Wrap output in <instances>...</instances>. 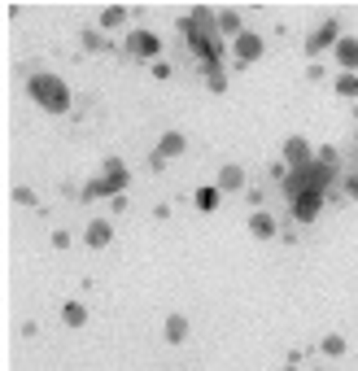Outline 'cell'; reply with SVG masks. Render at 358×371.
<instances>
[{"label": "cell", "mask_w": 358, "mask_h": 371, "mask_svg": "<svg viewBox=\"0 0 358 371\" xmlns=\"http://www.w3.org/2000/svg\"><path fill=\"white\" fill-rule=\"evenodd\" d=\"M127 18H132V9H123V5H109V9L101 13V26H105V31H114V26H123Z\"/></svg>", "instance_id": "44dd1931"}, {"label": "cell", "mask_w": 358, "mask_h": 371, "mask_svg": "<svg viewBox=\"0 0 358 371\" xmlns=\"http://www.w3.org/2000/svg\"><path fill=\"white\" fill-rule=\"evenodd\" d=\"M323 210V192H302V197H293V219L297 223H315Z\"/></svg>", "instance_id": "9c48e42d"}, {"label": "cell", "mask_w": 358, "mask_h": 371, "mask_svg": "<svg viewBox=\"0 0 358 371\" xmlns=\"http://www.w3.org/2000/svg\"><path fill=\"white\" fill-rule=\"evenodd\" d=\"M332 53H336V61H341V70L358 74V40H354V35H341V44L332 48Z\"/></svg>", "instance_id": "7c38bea8"}, {"label": "cell", "mask_w": 358, "mask_h": 371, "mask_svg": "<svg viewBox=\"0 0 358 371\" xmlns=\"http://www.w3.org/2000/svg\"><path fill=\"white\" fill-rule=\"evenodd\" d=\"M232 53H236L240 66H254V61H263L267 44H263V35H258V31H240V35L232 40Z\"/></svg>", "instance_id": "5b68a950"}, {"label": "cell", "mask_w": 358, "mask_h": 371, "mask_svg": "<svg viewBox=\"0 0 358 371\" xmlns=\"http://www.w3.org/2000/svg\"><path fill=\"white\" fill-rule=\"evenodd\" d=\"M157 53H162V40L153 35V31H132V35H127V57L157 61Z\"/></svg>", "instance_id": "ba28073f"}, {"label": "cell", "mask_w": 358, "mask_h": 371, "mask_svg": "<svg viewBox=\"0 0 358 371\" xmlns=\"http://www.w3.org/2000/svg\"><path fill=\"white\" fill-rule=\"evenodd\" d=\"M26 92H31V101H36L44 114H66L70 109V88L61 84L57 74H48V70H36L26 79Z\"/></svg>", "instance_id": "7a4b0ae2"}, {"label": "cell", "mask_w": 358, "mask_h": 371, "mask_svg": "<svg viewBox=\"0 0 358 371\" xmlns=\"http://www.w3.org/2000/svg\"><path fill=\"white\" fill-rule=\"evenodd\" d=\"M192 201H197V210H201V214H215V210H219V201H223V192H219V184H205V188H197V192H192Z\"/></svg>", "instance_id": "9a60e30c"}, {"label": "cell", "mask_w": 358, "mask_h": 371, "mask_svg": "<svg viewBox=\"0 0 358 371\" xmlns=\"http://www.w3.org/2000/svg\"><path fill=\"white\" fill-rule=\"evenodd\" d=\"M332 88H336V96H350V101H354V96H358V74L341 70V74L332 79Z\"/></svg>", "instance_id": "d6986e66"}, {"label": "cell", "mask_w": 358, "mask_h": 371, "mask_svg": "<svg viewBox=\"0 0 358 371\" xmlns=\"http://www.w3.org/2000/svg\"><path fill=\"white\" fill-rule=\"evenodd\" d=\"M315 162H323L328 171H336V166H341V153L332 149V144H323V149H315Z\"/></svg>", "instance_id": "603a6c76"}, {"label": "cell", "mask_w": 358, "mask_h": 371, "mask_svg": "<svg viewBox=\"0 0 358 371\" xmlns=\"http://www.w3.org/2000/svg\"><path fill=\"white\" fill-rule=\"evenodd\" d=\"M61 324H66V328H84L88 324V306L84 301H66V306H61Z\"/></svg>", "instance_id": "e0dca14e"}, {"label": "cell", "mask_w": 358, "mask_h": 371, "mask_svg": "<svg viewBox=\"0 0 358 371\" xmlns=\"http://www.w3.org/2000/svg\"><path fill=\"white\" fill-rule=\"evenodd\" d=\"M275 232H280V228H275V219L267 214V210H254V214H249V236H258V240H275Z\"/></svg>", "instance_id": "4fadbf2b"}, {"label": "cell", "mask_w": 358, "mask_h": 371, "mask_svg": "<svg viewBox=\"0 0 358 371\" xmlns=\"http://www.w3.org/2000/svg\"><path fill=\"white\" fill-rule=\"evenodd\" d=\"M215 13L210 9H188L184 18H179V31L188 35V48L205 61V70H223V40L215 35Z\"/></svg>", "instance_id": "6da1fadb"}, {"label": "cell", "mask_w": 358, "mask_h": 371, "mask_svg": "<svg viewBox=\"0 0 358 371\" xmlns=\"http://www.w3.org/2000/svg\"><path fill=\"white\" fill-rule=\"evenodd\" d=\"M205 88L215 92V96H223V92H227V74H223V70H205Z\"/></svg>", "instance_id": "cb8c5ba5"}, {"label": "cell", "mask_w": 358, "mask_h": 371, "mask_svg": "<svg viewBox=\"0 0 358 371\" xmlns=\"http://www.w3.org/2000/svg\"><path fill=\"white\" fill-rule=\"evenodd\" d=\"M345 192H350V197L358 201V175H350V180H345Z\"/></svg>", "instance_id": "83f0119b"}, {"label": "cell", "mask_w": 358, "mask_h": 371, "mask_svg": "<svg viewBox=\"0 0 358 371\" xmlns=\"http://www.w3.org/2000/svg\"><path fill=\"white\" fill-rule=\"evenodd\" d=\"M79 35H84V48H88V53H101V48H105V35H101V31H96V26L79 31Z\"/></svg>", "instance_id": "7402d4cb"}, {"label": "cell", "mask_w": 358, "mask_h": 371, "mask_svg": "<svg viewBox=\"0 0 358 371\" xmlns=\"http://www.w3.org/2000/svg\"><path fill=\"white\" fill-rule=\"evenodd\" d=\"M240 188H245V171H240L236 162H227L219 171V192H240Z\"/></svg>", "instance_id": "2e32d148"}, {"label": "cell", "mask_w": 358, "mask_h": 371, "mask_svg": "<svg viewBox=\"0 0 358 371\" xmlns=\"http://www.w3.org/2000/svg\"><path fill=\"white\" fill-rule=\"evenodd\" d=\"M109 240H114V223H109V219H92L88 232H84V245H88V249H105Z\"/></svg>", "instance_id": "30bf717a"}, {"label": "cell", "mask_w": 358, "mask_h": 371, "mask_svg": "<svg viewBox=\"0 0 358 371\" xmlns=\"http://www.w3.org/2000/svg\"><path fill=\"white\" fill-rule=\"evenodd\" d=\"M53 249H70V232H66V228L53 232Z\"/></svg>", "instance_id": "484cf974"}, {"label": "cell", "mask_w": 358, "mask_h": 371, "mask_svg": "<svg viewBox=\"0 0 358 371\" xmlns=\"http://www.w3.org/2000/svg\"><path fill=\"white\" fill-rule=\"evenodd\" d=\"M332 175H336V171H328L323 162H311V166L284 175V192H288V197H302V192H328Z\"/></svg>", "instance_id": "3957f363"}, {"label": "cell", "mask_w": 358, "mask_h": 371, "mask_svg": "<svg viewBox=\"0 0 358 371\" xmlns=\"http://www.w3.org/2000/svg\"><path fill=\"white\" fill-rule=\"evenodd\" d=\"M13 201H18V205H31V210H40V197H36V192H31V188H13Z\"/></svg>", "instance_id": "d4e9b609"}, {"label": "cell", "mask_w": 358, "mask_h": 371, "mask_svg": "<svg viewBox=\"0 0 358 371\" xmlns=\"http://www.w3.org/2000/svg\"><path fill=\"white\" fill-rule=\"evenodd\" d=\"M184 149H188V136H184V132H166V136L157 140V149H153V153L162 157V162H171V157H179Z\"/></svg>", "instance_id": "8fae6325"}, {"label": "cell", "mask_w": 358, "mask_h": 371, "mask_svg": "<svg viewBox=\"0 0 358 371\" xmlns=\"http://www.w3.org/2000/svg\"><path fill=\"white\" fill-rule=\"evenodd\" d=\"M162 336H166L171 345H184V341H188V315H166V324H162Z\"/></svg>", "instance_id": "5bb4252c"}, {"label": "cell", "mask_w": 358, "mask_h": 371, "mask_svg": "<svg viewBox=\"0 0 358 371\" xmlns=\"http://www.w3.org/2000/svg\"><path fill=\"white\" fill-rule=\"evenodd\" d=\"M319 349L328 354V358H341V354H345L350 345H345V336H341V332H328V336H323V341H319Z\"/></svg>", "instance_id": "ffe728a7"}, {"label": "cell", "mask_w": 358, "mask_h": 371, "mask_svg": "<svg viewBox=\"0 0 358 371\" xmlns=\"http://www.w3.org/2000/svg\"><path fill=\"white\" fill-rule=\"evenodd\" d=\"M215 22H219V31H227L232 40L240 35V31H245V26H240V13H236V9H219V13H215Z\"/></svg>", "instance_id": "ac0fdd59"}, {"label": "cell", "mask_w": 358, "mask_h": 371, "mask_svg": "<svg viewBox=\"0 0 358 371\" xmlns=\"http://www.w3.org/2000/svg\"><path fill=\"white\" fill-rule=\"evenodd\" d=\"M280 162L288 166V171H302V166H311L315 162V149H311V140L306 136H288L284 140V157Z\"/></svg>", "instance_id": "52a82bcc"}, {"label": "cell", "mask_w": 358, "mask_h": 371, "mask_svg": "<svg viewBox=\"0 0 358 371\" xmlns=\"http://www.w3.org/2000/svg\"><path fill=\"white\" fill-rule=\"evenodd\" d=\"M153 79H171V66H166V61H153Z\"/></svg>", "instance_id": "4316f807"}, {"label": "cell", "mask_w": 358, "mask_h": 371, "mask_svg": "<svg viewBox=\"0 0 358 371\" xmlns=\"http://www.w3.org/2000/svg\"><path fill=\"white\" fill-rule=\"evenodd\" d=\"M96 180H101V192L114 201V197H123V192H127V184H132V171H127L123 157H105V162H101V175H96Z\"/></svg>", "instance_id": "277c9868"}, {"label": "cell", "mask_w": 358, "mask_h": 371, "mask_svg": "<svg viewBox=\"0 0 358 371\" xmlns=\"http://www.w3.org/2000/svg\"><path fill=\"white\" fill-rule=\"evenodd\" d=\"M336 44H341V22H336V18H328V22H319L311 35H306V53L319 57L323 48H336Z\"/></svg>", "instance_id": "8992f818"}]
</instances>
